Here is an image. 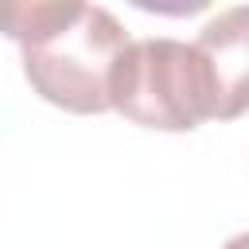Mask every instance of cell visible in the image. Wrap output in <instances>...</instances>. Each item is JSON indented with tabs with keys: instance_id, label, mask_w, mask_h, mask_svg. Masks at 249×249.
I'll return each mask as SVG.
<instances>
[{
	"instance_id": "1",
	"label": "cell",
	"mask_w": 249,
	"mask_h": 249,
	"mask_svg": "<svg viewBox=\"0 0 249 249\" xmlns=\"http://www.w3.org/2000/svg\"><path fill=\"white\" fill-rule=\"evenodd\" d=\"M0 31L19 43L27 86L66 113L113 109V74L128 51L124 23L82 0H0Z\"/></svg>"
},
{
	"instance_id": "2",
	"label": "cell",
	"mask_w": 249,
	"mask_h": 249,
	"mask_svg": "<svg viewBox=\"0 0 249 249\" xmlns=\"http://www.w3.org/2000/svg\"><path fill=\"white\" fill-rule=\"evenodd\" d=\"M113 109L160 132H191L210 121V78L195 43L132 39L113 74Z\"/></svg>"
},
{
	"instance_id": "3",
	"label": "cell",
	"mask_w": 249,
	"mask_h": 249,
	"mask_svg": "<svg viewBox=\"0 0 249 249\" xmlns=\"http://www.w3.org/2000/svg\"><path fill=\"white\" fill-rule=\"evenodd\" d=\"M210 78V121L249 113V4L222 8L195 39Z\"/></svg>"
},
{
	"instance_id": "4",
	"label": "cell",
	"mask_w": 249,
	"mask_h": 249,
	"mask_svg": "<svg viewBox=\"0 0 249 249\" xmlns=\"http://www.w3.org/2000/svg\"><path fill=\"white\" fill-rule=\"evenodd\" d=\"M222 249H249V233H233V237H230Z\"/></svg>"
}]
</instances>
